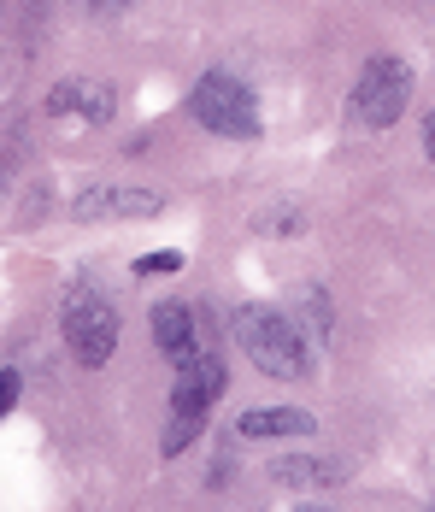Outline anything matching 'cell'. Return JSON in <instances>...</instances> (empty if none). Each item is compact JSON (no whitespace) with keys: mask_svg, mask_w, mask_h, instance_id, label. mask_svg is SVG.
Segmentation results:
<instances>
[{"mask_svg":"<svg viewBox=\"0 0 435 512\" xmlns=\"http://www.w3.org/2000/svg\"><path fill=\"white\" fill-rule=\"evenodd\" d=\"M189 112L212 130V136H230V142H253V136L265 130L253 89H247L242 77H230V71H206L189 95Z\"/></svg>","mask_w":435,"mask_h":512,"instance_id":"3","label":"cell"},{"mask_svg":"<svg viewBox=\"0 0 435 512\" xmlns=\"http://www.w3.org/2000/svg\"><path fill=\"white\" fill-rule=\"evenodd\" d=\"M236 342L247 348V359H253L265 377L294 383V377L312 371V354H306L300 324H294L289 312H277V307H259V301H253V307L236 312Z\"/></svg>","mask_w":435,"mask_h":512,"instance_id":"1","label":"cell"},{"mask_svg":"<svg viewBox=\"0 0 435 512\" xmlns=\"http://www.w3.org/2000/svg\"><path fill=\"white\" fill-rule=\"evenodd\" d=\"M65 342L83 365H106L112 348H118V312L106 295H89V289H71L65 295Z\"/></svg>","mask_w":435,"mask_h":512,"instance_id":"5","label":"cell"},{"mask_svg":"<svg viewBox=\"0 0 435 512\" xmlns=\"http://www.w3.org/2000/svg\"><path fill=\"white\" fill-rule=\"evenodd\" d=\"M277 483H341V465H318V460H277L271 465Z\"/></svg>","mask_w":435,"mask_h":512,"instance_id":"10","label":"cell"},{"mask_svg":"<svg viewBox=\"0 0 435 512\" xmlns=\"http://www.w3.org/2000/svg\"><path fill=\"white\" fill-rule=\"evenodd\" d=\"M242 436H247V442H271V436H312V412H300V407L247 412V418H242Z\"/></svg>","mask_w":435,"mask_h":512,"instance_id":"9","label":"cell"},{"mask_svg":"<svg viewBox=\"0 0 435 512\" xmlns=\"http://www.w3.org/2000/svg\"><path fill=\"white\" fill-rule=\"evenodd\" d=\"M412 101V65L406 59H371L365 71H359V83H353V118L365 124V130H388L400 112Z\"/></svg>","mask_w":435,"mask_h":512,"instance_id":"4","label":"cell"},{"mask_svg":"<svg viewBox=\"0 0 435 512\" xmlns=\"http://www.w3.org/2000/svg\"><path fill=\"white\" fill-rule=\"evenodd\" d=\"M118 6H130V0H89V12H118Z\"/></svg>","mask_w":435,"mask_h":512,"instance_id":"13","label":"cell"},{"mask_svg":"<svg viewBox=\"0 0 435 512\" xmlns=\"http://www.w3.org/2000/svg\"><path fill=\"white\" fill-rule=\"evenodd\" d=\"M153 336H159V348L165 359H189L200 348V336H194V312L183 301H165V307H153Z\"/></svg>","mask_w":435,"mask_h":512,"instance_id":"8","label":"cell"},{"mask_svg":"<svg viewBox=\"0 0 435 512\" xmlns=\"http://www.w3.org/2000/svg\"><path fill=\"white\" fill-rule=\"evenodd\" d=\"M136 271H142V277H165V271H183V254H177V248H165V254H142V259H136Z\"/></svg>","mask_w":435,"mask_h":512,"instance_id":"11","label":"cell"},{"mask_svg":"<svg viewBox=\"0 0 435 512\" xmlns=\"http://www.w3.org/2000/svg\"><path fill=\"white\" fill-rule=\"evenodd\" d=\"M224 395V365L194 348L189 359H177V389H171V424H165V454H183L194 436L206 430V412Z\"/></svg>","mask_w":435,"mask_h":512,"instance_id":"2","label":"cell"},{"mask_svg":"<svg viewBox=\"0 0 435 512\" xmlns=\"http://www.w3.org/2000/svg\"><path fill=\"white\" fill-rule=\"evenodd\" d=\"M165 212L159 189H89L77 195V218H153Z\"/></svg>","mask_w":435,"mask_h":512,"instance_id":"6","label":"cell"},{"mask_svg":"<svg viewBox=\"0 0 435 512\" xmlns=\"http://www.w3.org/2000/svg\"><path fill=\"white\" fill-rule=\"evenodd\" d=\"M112 89L106 83H89V77H65V83H53L48 95V112H77L83 124H106L112 118Z\"/></svg>","mask_w":435,"mask_h":512,"instance_id":"7","label":"cell"},{"mask_svg":"<svg viewBox=\"0 0 435 512\" xmlns=\"http://www.w3.org/2000/svg\"><path fill=\"white\" fill-rule=\"evenodd\" d=\"M12 395H18V377H12V371H0V407H12Z\"/></svg>","mask_w":435,"mask_h":512,"instance_id":"12","label":"cell"},{"mask_svg":"<svg viewBox=\"0 0 435 512\" xmlns=\"http://www.w3.org/2000/svg\"><path fill=\"white\" fill-rule=\"evenodd\" d=\"M424 154L435 159V112H430V124H424Z\"/></svg>","mask_w":435,"mask_h":512,"instance_id":"14","label":"cell"}]
</instances>
